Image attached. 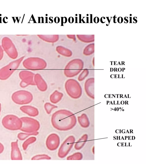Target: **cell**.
Returning a JSON list of instances; mask_svg holds the SVG:
<instances>
[{
  "label": "cell",
  "mask_w": 146,
  "mask_h": 164,
  "mask_svg": "<svg viewBox=\"0 0 146 164\" xmlns=\"http://www.w3.org/2000/svg\"><path fill=\"white\" fill-rule=\"evenodd\" d=\"M1 46L3 50L11 58L15 59L18 56L17 49L11 39L7 36L3 38L1 40Z\"/></svg>",
  "instance_id": "9"
},
{
  "label": "cell",
  "mask_w": 146,
  "mask_h": 164,
  "mask_svg": "<svg viewBox=\"0 0 146 164\" xmlns=\"http://www.w3.org/2000/svg\"><path fill=\"white\" fill-rule=\"evenodd\" d=\"M94 78L91 77L87 79L84 83V89L87 95L90 98L94 99Z\"/></svg>",
  "instance_id": "13"
},
{
  "label": "cell",
  "mask_w": 146,
  "mask_h": 164,
  "mask_svg": "<svg viewBox=\"0 0 146 164\" xmlns=\"http://www.w3.org/2000/svg\"><path fill=\"white\" fill-rule=\"evenodd\" d=\"M88 137L87 134L83 135L75 143L74 145L75 149L76 150L81 149L87 141Z\"/></svg>",
  "instance_id": "19"
},
{
  "label": "cell",
  "mask_w": 146,
  "mask_h": 164,
  "mask_svg": "<svg viewBox=\"0 0 146 164\" xmlns=\"http://www.w3.org/2000/svg\"><path fill=\"white\" fill-rule=\"evenodd\" d=\"M34 80L35 85L40 91L44 92L46 90L47 84L40 74L38 73L35 74Z\"/></svg>",
  "instance_id": "15"
},
{
  "label": "cell",
  "mask_w": 146,
  "mask_h": 164,
  "mask_svg": "<svg viewBox=\"0 0 146 164\" xmlns=\"http://www.w3.org/2000/svg\"><path fill=\"white\" fill-rule=\"evenodd\" d=\"M20 109L23 112L31 116L35 117L38 116L39 114L38 109L31 106L25 105L22 106L20 108Z\"/></svg>",
  "instance_id": "16"
},
{
  "label": "cell",
  "mask_w": 146,
  "mask_h": 164,
  "mask_svg": "<svg viewBox=\"0 0 146 164\" xmlns=\"http://www.w3.org/2000/svg\"><path fill=\"white\" fill-rule=\"evenodd\" d=\"M35 74L28 71L23 70L19 74V76L21 80L20 83V87L25 88L29 85H35L34 80Z\"/></svg>",
  "instance_id": "11"
},
{
  "label": "cell",
  "mask_w": 146,
  "mask_h": 164,
  "mask_svg": "<svg viewBox=\"0 0 146 164\" xmlns=\"http://www.w3.org/2000/svg\"><path fill=\"white\" fill-rule=\"evenodd\" d=\"M24 58L23 56L10 63L0 69V79L5 80L8 78L19 67Z\"/></svg>",
  "instance_id": "5"
},
{
  "label": "cell",
  "mask_w": 146,
  "mask_h": 164,
  "mask_svg": "<svg viewBox=\"0 0 146 164\" xmlns=\"http://www.w3.org/2000/svg\"><path fill=\"white\" fill-rule=\"evenodd\" d=\"M89 74V71L87 69H84L78 77V80L79 81H82Z\"/></svg>",
  "instance_id": "25"
},
{
  "label": "cell",
  "mask_w": 146,
  "mask_h": 164,
  "mask_svg": "<svg viewBox=\"0 0 146 164\" xmlns=\"http://www.w3.org/2000/svg\"><path fill=\"white\" fill-rule=\"evenodd\" d=\"M75 138L73 136L67 138L60 145L58 152V156L60 158L65 157L68 153L75 143Z\"/></svg>",
  "instance_id": "10"
},
{
  "label": "cell",
  "mask_w": 146,
  "mask_h": 164,
  "mask_svg": "<svg viewBox=\"0 0 146 164\" xmlns=\"http://www.w3.org/2000/svg\"><path fill=\"white\" fill-rule=\"evenodd\" d=\"M11 98L15 103L22 105L30 103L33 99V97L32 94L29 91L20 90L13 93Z\"/></svg>",
  "instance_id": "8"
},
{
  "label": "cell",
  "mask_w": 146,
  "mask_h": 164,
  "mask_svg": "<svg viewBox=\"0 0 146 164\" xmlns=\"http://www.w3.org/2000/svg\"><path fill=\"white\" fill-rule=\"evenodd\" d=\"M65 88L68 94L73 99H78L82 95V89L81 86L74 79L67 80L65 84Z\"/></svg>",
  "instance_id": "2"
},
{
  "label": "cell",
  "mask_w": 146,
  "mask_h": 164,
  "mask_svg": "<svg viewBox=\"0 0 146 164\" xmlns=\"http://www.w3.org/2000/svg\"><path fill=\"white\" fill-rule=\"evenodd\" d=\"M36 140L35 137H31L26 140L23 143L22 147L24 150H26L28 146L35 142Z\"/></svg>",
  "instance_id": "21"
},
{
  "label": "cell",
  "mask_w": 146,
  "mask_h": 164,
  "mask_svg": "<svg viewBox=\"0 0 146 164\" xmlns=\"http://www.w3.org/2000/svg\"><path fill=\"white\" fill-rule=\"evenodd\" d=\"M2 124L6 129L11 130L20 129L22 126V122L20 118L13 115H8L2 120Z\"/></svg>",
  "instance_id": "4"
},
{
  "label": "cell",
  "mask_w": 146,
  "mask_h": 164,
  "mask_svg": "<svg viewBox=\"0 0 146 164\" xmlns=\"http://www.w3.org/2000/svg\"><path fill=\"white\" fill-rule=\"evenodd\" d=\"M23 64L26 69L32 70H37L45 69L46 63L43 60L37 58H29L25 60Z\"/></svg>",
  "instance_id": "7"
},
{
  "label": "cell",
  "mask_w": 146,
  "mask_h": 164,
  "mask_svg": "<svg viewBox=\"0 0 146 164\" xmlns=\"http://www.w3.org/2000/svg\"><path fill=\"white\" fill-rule=\"evenodd\" d=\"M78 120L80 126L83 128H87L90 125L89 119L86 114H82L80 116H78Z\"/></svg>",
  "instance_id": "17"
},
{
  "label": "cell",
  "mask_w": 146,
  "mask_h": 164,
  "mask_svg": "<svg viewBox=\"0 0 146 164\" xmlns=\"http://www.w3.org/2000/svg\"><path fill=\"white\" fill-rule=\"evenodd\" d=\"M94 146L93 147V148H92V152L93 153V154H94Z\"/></svg>",
  "instance_id": "28"
},
{
  "label": "cell",
  "mask_w": 146,
  "mask_h": 164,
  "mask_svg": "<svg viewBox=\"0 0 146 164\" xmlns=\"http://www.w3.org/2000/svg\"><path fill=\"white\" fill-rule=\"evenodd\" d=\"M52 126L60 131H67L73 128L76 125L77 120L74 114L65 109L58 110L54 112L51 118Z\"/></svg>",
  "instance_id": "1"
},
{
  "label": "cell",
  "mask_w": 146,
  "mask_h": 164,
  "mask_svg": "<svg viewBox=\"0 0 146 164\" xmlns=\"http://www.w3.org/2000/svg\"><path fill=\"white\" fill-rule=\"evenodd\" d=\"M3 56V50L0 44V60H2Z\"/></svg>",
  "instance_id": "26"
},
{
  "label": "cell",
  "mask_w": 146,
  "mask_h": 164,
  "mask_svg": "<svg viewBox=\"0 0 146 164\" xmlns=\"http://www.w3.org/2000/svg\"><path fill=\"white\" fill-rule=\"evenodd\" d=\"M63 96V94L57 90H55L50 95V100L53 104H56L59 102Z\"/></svg>",
  "instance_id": "18"
},
{
  "label": "cell",
  "mask_w": 146,
  "mask_h": 164,
  "mask_svg": "<svg viewBox=\"0 0 146 164\" xmlns=\"http://www.w3.org/2000/svg\"><path fill=\"white\" fill-rule=\"evenodd\" d=\"M11 159L12 160H22V157L18 147V141L11 143Z\"/></svg>",
  "instance_id": "14"
},
{
  "label": "cell",
  "mask_w": 146,
  "mask_h": 164,
  "mask_svg": "<svg viewBox=\"0 0 146 164\" xmlns=\"http://www.w3.org/2000/svg\"><path fill=\"white\" fill-rule=\"evenodd\" d=\"M51 159V157L48 155L42 154L35 155L31 159L32 160H50Z\"/></svg>",
  "instance_id": "24"
},
{
  "label": "cell",
  "mask_w": 146,
  "mask_h": 164,
  "mask_svg": "<svg viewBox=\"0 0 146 164\" xmlns=\"http://www.w3.org/2000/svg\"><path fill=\"white\" fill-rule=\"evenodd\" d=\"M38 133L37 132L31 133H20L18 134L17 137L19 140H23L30 136H37Z\"/></svg>",
  "instance_id": "20"
},
{
  "label": "cell",
  "mask_w": 146,
  "mask_h": 164,
  "mask_svg": "<svg viewBox=\"0 0 146 164\" xmlns=\"http://www.w3.org/2000/svg\"><path fill=\"white\" fill-rule=\"evenodd\" d=\"M44 106L46 113L48 114H50L53 109L58 107L57 106L52 104L48 102L45 103L44 104Z\"/></svg>",
  "instance_id": "23"
},
{
  "label": "cell",
  "mask_w": 146,
  "mask_h": 164,
  "mask_svg": "<svg viewBox=\"0 0 146 164\" xmlns=\"http://www.w3.org/2000/svg\"><path fill=\"white\" fill-rule=\"evenodd\" d=\"M60 144L59 136L55 133L50 134L47 137L46 144L47 149L50 151H54L58 147Z\"/></svg>",
  "instance_id": "12"
},
{
  "label": "cell",
  "mask_w": 146,
  "mask_h": 164,
  "mask_svg": "<svg viewBox=\"0 0 146 164\" xmlns=\"http://www.w3.org/2000/svg\"><path fill=\"white\" fill-rule=\"evenodd\" d=\"M22 122V126L20 129L27 133H31L37 132L40 128L38 121L34 118L28 117L20 118Z\"/></svg>",
  "instance_id": "6"
},
{
  "label": "cell",
  "mask_w": 146,
  "mask_h": 164,
  "mask_svg": "<svg viewBox=\"0 0 146 164\" xmlns=\"http://www.w3.org/2000/svg\"><path fill=\"white\" fill-rule=\"evenodd\" d=\"M84 63L80 59H75L70 62L64 70V75L67 77H72L78 75L83 69Z\"/></svg>",
  "instance_id": "3"
},
{
  "label": "cell",
  "mask_w": 146,
  "mask_h": 164,
  "mask_svg": "<svg viewBox=\"0 0 146 164\" xmlns=\"http://www.w3.org/2000/svg\"><path fill=\"white\" fill-rule=\"evenodd\" d=\"M1 103H0V112L1 110Z\"/></svg>",
  "instance_id": "29"
},
{
  "label": "cell",
  "mask_w": 146,
  "mask_h": 164,
  "mask_svg": "<svg viewBox=\"0 0 146 164\" xmlns=\"http://www.w3.org/2000/svg\"><path fill=\"white\" fill-rule=\"evenodd\" d=\"M4 149V147L3 145L0 143V154L1 153Z\"/></svg>",
  "instance_id": "27"
},
{
  "label": "cell",
  "mask_w": 146,
  "mask_h": 164,
  "mask_svg": "<svg viewBox=\"0 0 146 164\" xmlns=\"http://www.w3.org/2000/svg\"><path fill=\"white\" fill-rule=\"evenodd\" d=\"M82 158V154L80 152H77L68 156L66 159L67 160H80Z\"/></svg>",
  "instance_id": "22"
}]
</instances>
